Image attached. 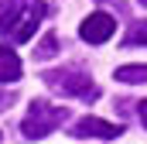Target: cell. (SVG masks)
<instances>
[{"mask_svg":"<svg viewBox=\"0 0 147 144\" xmlns=\"http://www.w3.org/2000/svg\"><path fill=\"white\" fill-rule=\"evenodd\" d=\"M45 14V0H0V35L10 41H28Z\"/></svg>","mask_w":147,"mask_h":144,"instance_id":"1","label":"cell"},{"mask_svg":"<svg viewBox=\"0 0 147 144\" xmlns=\"http://www.w3.org/2000/svg\"><path fill=\"white\" fill-rule=\"evenodd\" d=\"M41 79H45V86H48V89H55V93H62V96H75V100H82V103L99 100V86L89 79V72L75 69V65H65V69H48Z\"/></svg>","mask_w":147,"mask_h":144,"instance_id":"2","label":"cell"},{"mask_svg":"<svg viewBox=\"0 0 147 144\" xmlns=\"http://www.w3.org/2000/svg\"><path fill=\"white\" fill-rule=\"evenodd\" d=\"M69 120V110L65 107H55V103H48V100H34L31 110H28V117H24V124H21V134L28 137V141H41V137H48L55 127H62Z\"/></svg>","mask_w":147,"mask_h":144,"instance_id":"3","label":"cell"},{"mask_svg":"<svg viewBox=\"0 0 147 144\" xmlns=\"http://www.w3.org/2000/svg\"><path fill=\"white\" fill-rule=\"evenodd\" d=\"M72 134L82 137V141H89V137H96V141H113V137L123 134V127H120V124H110V120H99V117H82V120L72 124Z\"/></svg>","mask_w":147,"mask_h":144,"instance_id":"4","label":"cell"},{"mask_svg":"<svg viewBox=\"0 0 147 144\" xmlns=\"http://www.w3.org/2000/svg\"><path fill=\"white\" fill-rule=\"evenodd\" d=\"M113 31H116V21H113L106 10H96V14H89V17L82 21V28H79L82 41H89V45H103V41H110Z\"/></svg>","mask_w":147,"mask_h":144,"instance_id":"5","label":"cell"},{"mask_svg":"<svg viewBox=\"0 0 147 144\" xmlns=\"http://www.w3.org/2000/svg\"><path fill=\"white\" fill-rule=\"evenodd\" d=\"M21 79V58L7 45H0V82H17Z\"/></svg>","mask_w":147,"mask_h":144,"instance_id":"6","label":"cell"},{"mask_svg":"<svg viewBox=\"0 0 147 144\" xmlns=\"http://www.w3.org/2000/svg\"><path fill=\"white\" fill-rule=\"evenodd\" d=\"M116 79L127 82V86L147 82V65H120V69H116Z\"/></svg>","mask_w":147,"mask_h":144,"instance_id":"7","label":"cell"},{"mask_svg":"<svg viewBox=\"0 0 147 144\" xmlns=\"http://www.w3.org/2000/svg\"><path fill=\"white\" fill-rule=\"evenodd\" d=\"M55 52H58V35H55V31H48V35H45L41 41H38V48H34V58H41V62H45V58H51Z\"/></svg>","mask_w":147,"mask_h":144,"instance_id":"8","label":"cell"},{"mask_svg":"<svg viewBox=\"0 0 147 144\" xmlns=\"http://www.w3.org/2000/svg\"><path fill=\"white\" fill-rule=\"evenodd\" d=\"M127 45H144V48H147V21H137V24L130 28V35H127Z\"/></svg>","mask_w":147,"mask_h":144,"instance_id":"9","label":"cell"},{"mask_svg":"<svg viewBox=\"0 0 147 144\" xmlns=\"http://www.w3.org/2000/svg\"><path fill=\"white\" fill-rule=\"evenodd\" d=\"M14 100H17L14 93H0V113H7V110H10V103H14Z\"/></svg>","mask_w":147,"mask_h":144,"instance_id":"10","label":"cell"},{"mask_svg":"<svg viewBox=\"0 0 147 144\" xmlns=\"http://www.w3.org/2000/svg\"><path fill=\"white\" fill-rule=\"evenodd\" d=\"M137 117H140V124L147 127V100H140V103H137Z\"/></svg>","mask_w":147,"mask_h":144,"instance_id":"11","label":"cell"},{"mask_svg":"<svg viewBox=\"0 0 147 144\" xmlns=\"http://www.w3.org/2000/svg\"><path fill=\"white\" fill-rule=\"evenodd\" d=\"M137 3H140V7H147V0H137Z\"/></svg>","mask_w":147,"mask_h":144,"instance_id":"12","label":"cell"},{"mask_svg":"<svg viewBox=\"0 0 147 144\" xmlns=\"http://www.w3.org/2000/svg\"><path fill=\"white\" fill-rule=\"evenodd\" d=\"M0 141H3V134H0Z\"/></svg>","mask_w":147,"mask_h":144,"instance_id":"13","label":"cell"}]
</instances>
